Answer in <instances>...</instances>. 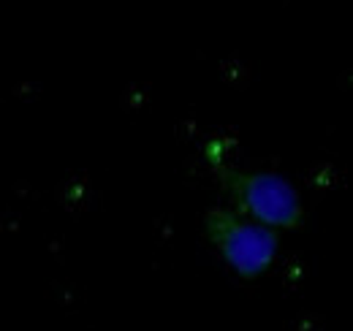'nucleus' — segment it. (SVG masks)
<instances>
[{"label": "nucleus", "instance_id": "1", "mask_svg": "<svg viewBox=\"0 0 353 331\" xmlns=\"http://www.w3.org/2000/svg\"><path fill=\"white\" fill-rule=\"evenodd\" d=\"M223 188L236 201L242 217L266 228H299L302 204L299 193L277 174H248L236 168H218Z\"/></svg>", "mask_w": 353, "mask_h": 331}, {"label": "nucleus", "instance_id": "2", "mask_svg": "<svg viewBox=\"0 0 353 331\" xmlns=\"http://www.w3.org/2000/svg\"><path fill=\"white\" fill-rule=\"evenodd\" d=\"M207 234L225 263L248 280L264 274L277 252V234L272 228L228 209L207 212Z\"/></svg>", "mask_w": 353, "mask_h": 331}]
</instances>
